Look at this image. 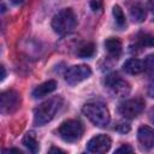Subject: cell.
<instances>
[{"mask_svg": "<svg viewBox=\"0 0 154 154\" xmlns=\"http://www.w3.org/2000/svg\"><path fill=\"white\" fill-rule=\"evenodd\" d=\"M5 76H6V73H5V67H4V66H1V79H4V78H5Z\"/></svg>", "mask_w": 154, "mask_h": 154, "instance_id": "obj_28", "label": "cell"}, {"mask_svg": "<svg viewBox=\"0 0 154 154\" xmlns=\"http://www.w3.org/2000/svg\"><path fill=\"white\" fill-rule=\"evenodd\" d=\"M130 14H131L132 19H134L135 22H138V23L143 22V20L146 19V16H147L144 7H142L141 5H135V6H132L131 10H130Z\"/></svg>", "mask_w": 154, "mask_h": 154, "instance_id": "obj_15", "label": "cell"}, {"mask_svg": "<svg viewBox=\"0 0 154 154\" xmlns=\"http://www.w3.org/2000/svg\"><path fill=\"white\" fill-rule=\"evenodd\" d=\"M63 106V99L59 96L52 97L45 102H42L38 107L34 109V124L37 126H42L51 122L55 113Z\"/></svg>", "mask_w": 154, "mask_h": 154, "instance_id": "obj_1", "label": "cell"}, {"mask_svg": "<svg viewBox=\"0 0 154 154\" xmlns=\"http://www.w3.org/2000/svg\"><path fill=\"white\" fill-rule=\"evenodd\" d=\"M148 7L154 13V0H148Z\"/></svg>", "mask_w": 154, "mask_h": 154, "instance_id": "obj_27", "label": "cell"}, {"mask_svg": "<svg viewBox=\"0 0 154 154\" xmlns=\"http://www.w3.org/2000/svg\"><path fill=\"white\" fill-rule=\"evenodd\" d=\"M90 75H91V69L88 65H73L66 70L65 81L69 84L75 85L89 78Z\"/></svg>", "mask_w": 154, "mask_h": 154, "instance_id": "obj_6", "label": "cell"}, {"mask_svg": "<svg viewBox=\"0 0 154 154\" xmlns=\"http://www.w3.org/2000/svg\"><path fill=\"white\" fill-rule=\"evenodd\" d=\"M143 65H144V70L146 71L154 72V53H152V54L146 57V59L143 61Z\"/></svg>", "mask_w": 154, "mask_h": 154, "instance_id": "obj_18", "label": "cell"}, {"mask_svg": "<svg viewBox=\"0 0 154 154\" xmlns=\"http://www.w3.org/2000/svg\"><path fill=\"white\" fill-rule=\"evenodd\" d=\"M138 42L141 46H154V36L153 35H142L138 38Z\"/></svg>", "mask_w": 154, "mask_h": 154, "instance_id": "obj_19", "label": "cell"}, {"mask_svg": "<svg viewBox=\"0 0 154 154\" xmlns=\"http://www.w3.org/2000/svg\"><path fill=\"white\" fill-rule=\"evenodd\" d=\"M112 141L107 135H96L93 138H90V141L87 144V150L90 153H105L111 148Z\"/></svg>", "mask_w": 154, "mask_h": 154, "instance_id": "obj_9", "label": "cell"}, {"mask_svg": "<svg viewBox=\"0 0 154 154\" xmlns=\"http://www.w3.org/2000/svg\"><path fill=\"white\" fill-rule=\"evenodd\" d=\"M137 138L142 147L146 149H150L154 147V129L147 125H143L137 131Z\"/></svg>", "mask_w": 154, "mask_h": 154, "instance_id": "obj_10", "label": "cell"}, {"mask_svg": "<svg viewBox=\"0 0 154 154\" xmlns=\"http://www.w3.org/2000/svg\"><path fill=\"white\" fill-rule=\"evenodd\" d=\"M132 152H134V148L128 144H123L122 147L116 149V153H132Z\"/></svg>", "mask_w": 154, "mask_h": 154, "instance_id": "obj_22", "label": "cell"}, {"mask_svg": "<svg viewBox=\"0 0 154 154\" xmlns=\"http://www.w3.org/2000/svg\"><path fill=\"white\" fill-rule=\"evenodd\" d=\"M1 112L2 113H12L20 105V95L16 90H6L1 94Z\"/></svg>", "mask_w": 154, "mask_h": 154, "instance_id": "obj_8", "label": "cell"}, {"mask_svg": "<svg viewBox=\"0 0 154 154\" xmlns=\"http://www.w3.org/2000/svg\"><path fill=\"white\" fill-rule=\"evenodd\" d=\"M147 93H148V96H150V97H153V99H154V79L149 83Z\"/></svg>", "mask_w": 154, "mask_h": 154, "instance_id": "obj_23", "label": "cell"}, {"mask_svg": "<svg viewBox=\"0 0 154 154\" xmlns=\"http://www.w3.org/2000/svg\"><path fill=\"white\" fill-rule=\"evenodd\" d=\"M23 146L30 150L31 153H37L38 149H40V146H38V142L36 140V137L30 132V134H26L24 137H23V141H22Z\"/></svg>", "mask_w": 154, "mask_h": 154, "instance_id": "obj_14", "label": "cell"}, {"mask_svg": "<svg viewBox=\"0 0 154 154\" xmlns=\"http://www.w3.org/2000/svg\"><path fill=\"white\" fill-rule=\"evenodd\" d=\"M18 153V154H22V152L19 150V149H16V148H12V149H5L4 150V153Z\"/></svg>", "mask_w": 154, "mask_h": 154, "instance_id": "obj_26", "label": "cell"}, {"mask_svg": "<svg viewBox=\"0 0 154 154\" xmlns=\"http://www.w3.org/2000/svg\"><path fill=\"white\" fill-rule=\"evenodd\" d=\"M6 11V7H5V4L2 2V12H5Z\"/></svg>", "mask_w": 154, "mask_h": 154, "instance_id": "obj_30", "label": "cell"}, {"mask_svg": "<svg viewBox=\"0 0 154 154\" xmlns=\"http://www.w3.org/2000/svg\"><path fill=\"white\" fill-rule=\"evenodd\" d=\"M148 116H149V120L154 124V107H152V108H150V111H149Z\"/></svg>", "mask_w": 154, "mask_h": 154, "instance_id": "obj_25", "label": "cell"}, {"mask_svg": "<svg viewBox=\"0 0 154 154\" xmlns=\"http://www.w3.org/2000/svg\"><path fill=\"white\" fill-rule=\"evenodd\" d=\"M113 17H114V20H116V24L119 26V28H124L126 25V20H125V16L123 13V10L116 5L113 6Z\"/></svg>", "mask_w": 154, "mask_h": 154, "instance_id": "obj_17", "label": "cell"}, {"mask_svg": "<svg viewBox=\"0 0 154 154\" xmlns=\"http://www.w3.org/2000/svg\"><path fill=\"white\" fill-rule=\"evenodd\" d=\"M84 132L83 124L77 119H69L61 123L58 129V134L65 142H76L78 141Z\"/></svg>", "mask_w": 154, "mask_h": 154, "instance_id": "obj_4", "label": "cell"}, {"mask_svg": "<svg viewBox=\"0 0 154 154\" xmlns=\"http://www.w3.org/2000/svg\"><path fill=\"white\" fill-rule=\"evenodd\" d=\"M77 24V17L71 8L60 10L52 19V28L59 35L71 32Z\"/></svg>", "mask_w": 154, "mask_h": 154, "instance_id": "obj_3", "label": "cell"}, {"mask_svg": "<svg viewBox=\"0 0 154 154\" xmlns=\"http://www.w3.org/2000/svg\"><path fill=\"white\" fill-rule=\"evenodd\" d=\"M94 52H95V46H94V43L88 42V43L82 45V46L78 48L77 54H78V57H81V58H90V57L94 55Z\"/></svg>", "mask_w": 154, "mask_h": 154, "instance_id": "obj_16", "label": "cell"}, {"mask_svg": "<svg viewBox=\"0 0 154 154\" xmlns=\"http://www.w3.org/2000/svg\"><path fill=\"white\" fill-rule=\"evenodd\" d=\"M106 85L109 88L112 94L118 96V97H124V96L129 95V93L131 90L130 84L125 79L120 78L118 75L108 76L107 79H106Z\"/></svg>", "mask_w": 154, "mask_h": 154, "instance_id": "obj_7", "label": "cell"}, {"mask_svg": "<svg viewBox=\"0 0 154 154\" xmlns=\"http://www.w3.org/2000/svg\"><path fill=\"white\" fill-rule=\"evenodd\" d=\"M48 153H65L63 149H60V148H57V147H52L49 150H48Z\"/></svg>", "mask_w": 154, "mask_h": 154, "instance_id": "obj_24", "label": "cell"}, {"mask_svg": "<svg viewBox=\"0 0 154 154\" xmlns=\"http://www.w3.org/2000/svg\"><path fill=\"white\" fill-rule=\"evenodd\" d=\"M123 70L129 75H137L144 70V65H143V61L132 58V59L126 60L123 64Z\"/></svg>", "mask_w": 154, "mask_h": 154, "instance_id": "obj_12", "label": "cell"}, {"mask_svg": "<svg viewBox=\"0 0 154 154\" xmlns=\"http://www.w3.org/2000/svg\"><path fill=\"white\" fill-rule=\"evenodd\" d=\"M105 47H106L107 52L111 55L116 57V58H118L120 55V53H122V42L117 37H109V38H107L105 41Z\"/></svg>", "mask_w": 154, "mask_h": 154, "instance_id": "obj_13", "label": "cell"}, {"mask_svg": "<svg viewBox=\"0 0 154 154\" xmlns=\"http://www.w3.org/2000/svg\"><path fill=\"white\" fill-rule=\"evenodd\" d=\"M114 129H116L117 131H119V132H128V131L130 130V125H129L128 123H119V124L116 125Z\"/></svg>", "mask_w": 154, "mask_h": 154, "instance_id": "obj_20", "label": "cell"}, {"mask_svg": "<svg viewBox=\"0 0 154 154\" xmlns=\"http://www.w3.org/2000/svg\"><path fill=\"white\" fill-rule=\"evenodd\" d=\"M55 89H57V82L53 81V79H51V81H47V82L40 84L38 87H36V88L32 90L31 95H32L34 99L43 97V96H46V95L53 93Z\"/></svg>", "mask_w": 154, "mask_h": 154, "instance_id": "obj_11", "label": "cell"}, {"mask_svg": "<svg viewBox=\"0 0 154 154\" xmlns=\"http://www.w3.org/2000/svg\"><path fill=\"white\" fill-rule=\"evenodd\" d=\"M144 108V101L142 99H130L122 102L118 107V112L129 119H134L138 117Z\"/></svg>", "mask_w": 154, "mask_h": 154, "instance_id": "obj_5", "label": "cell"}, {"mask_svg": "<svg viewBox=\"0 0 154 154\" xmlns=\"http://www.w3.org/2000/svg\"><path fill=\"white\" fill-rule=\"evenodd\" d=\"M24 0H11V2L12 4H14V5H19V4H22Z\"/></svg>", "mask_w": 154, "mask_h": 154, "instance_id": "obj_29", "label": "cell"}, {"mask_svg": "<svg viewBox=\"0 0 154 154\" xmlns=\"http://www.w3.org/2000/svg\"><path fill=\"white\" fill-rule=\"evenodd\" d=\"M90 7H91V10H93L94 12L100 11V10L102 8V2H101V0H91V1H90Z\"/></svg>", "mask_w": 154, "mask_h": 154, "instance_id": "obj_21", "label": "cell"}, {"mask_svg": "<svg viewBox=\"0 0 154 154\" xmlns=\"http://www.w3.org/2000/svg\"><path fill=\"white\" fill-rule=\"evenodd\" d=\"M83 114L99 128H105L109 123V112L107 107L99 101L87 102L82 108Z\"/></svg>", "mask_w": 154, "mask_h": 154, "instance_id": "obj_2", "label": "cell"}]
</instances>
